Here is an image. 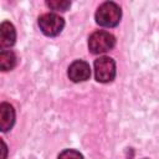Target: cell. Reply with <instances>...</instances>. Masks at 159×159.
Returning a JSON list of instances; mask_svg holds the SVG:
<instances>
[{
	"label": "cell",
	"mask_w": 159,
	"mask_h": 159,
	"mask_svg": "<svg viewBox=\"0 0 159 159\" xmlns=\"http://www.w3.org/2000/svg\"><path fill=\"white\" fill-rule=\"evenodd\" d=\"M16 65V56L12 51L2 50L0 52V67L2 71L12 70Z\"/></svg>",
	"instance_id": "obj_8"
},
{
	"label": "cell",
	"mask_w": 159,
	"mask_h": 159,
	"mask_svg": "<svg viewBox=\"0 0 159 159\" xmlns=\"http://www.w3.org/2000/svg\"><path fill=\"white\" fill-rule=\"evenodd\" d=\"M39 26L46 36H56L62 31L65 21L56 14H45L39 19Z\"/></svg>",
	"instance_id": "obj_4"
},
{
	"label": "cell",
	"mask_w": 159,
	"mask_h": 159,
	"mask_svg": "<svg viewBox=\"0 0 159 159\" xmlns=\"http://www.w3.org/2000/svg\"><path fill=\"white\" fill-rule=\"evenodd\" d=\"M116 45V39L107 31H96L88 39V48L92 53H103L112 50Z\"/></svg>",
	"instance_id": "obj_2"
},
{
	"label": "cell",
	"mask_w": 159,
	"mask_h": 159,
	"mask_svg": "<svg viewBox=\"0 0 159 159\" xmlns=\"http://www.w3.org/2000/svg\"><path fill=\"white\" fill-rule=\"evenodd\" d=\"M94 75L96 80L102 83H107L116 77V63L113 58L103 56L94 61Z\"/></svg>",
	"instance_id": "obj_3"
},
{
	"label": "cell",
	"mask_w": 159,
	"mask_h": 159,
	"mask_svg": "<svg viewBox=\"0 0 159 159\" xmlns=\"http://www.w3.org/2000/svg\"><path fill=\"white\" fill-rule=\"evenodd\" d=\"M120 16H122L120 7L113 1H107L98 7L96 12V21L101 26L114 27L119 24Z\"/></svg>",
	"instance_id": "obj_1"
},
{
	"label": "cell",
	"mask_w": 159,
	"mask_h": 159,
	"mask_svg": "<svg viewBox=\"0 0 159 159\" xmlns=\"http://www.w3.org/2000/svg\"><path fill=\"white\" fill-rule=\"evenodd\" d=\"M1 144H2V152H4V154H2V158L1 159H6V145H5V143H4V140H1Z\"/></svg>",
	"instance_id": "obj_11"
},
{
	"label": "cell",
	"mask_w": 159,
	"mask_h": 159,
	"mask_svg": "<svg viewBox=\"0 0 159 159\" xmlns=\"http://www.w3.org/2000/svg\"><path fill=\"white\" fill-rule=\"evenodd\" d=\"M68 77L73 82H83L91 77V67L87 62L78 60L70 65L68 67Z\"/></svg>",
	"instance_id": "obj_5"
},
{
	"label": "cell",
	"mask_w": 159,
	"mask_h": 159,
	"mask_svg": "<svg viewBox=\"0 0 159 159\" xmlns=\"http://www.w3.org/2000/svg\"><path fill=\"white\" fill-rule=\"evenodd\" d=\"M15 123V111L11 104L1 103L0 104V128L2 132H7L12 128Z\"/></svg>",
	"instance_id": "obj_6"
},
{
	"label": "cell",
	"mask_w": 159,
	"mask_h": 159,
	"mask_svg": "<svg viewBox=\"0 0 159 159\" xmlns=\"http://www.w3.org/2000/svg\"><path fill=\"white\" fill-rule=\"evenodd\" d=\"M46 5L56 11H66L71 6V2L67 0H47Z\"/></svg>",
	"instance_id": "obj_9"
},
{
	"label": "cell",
	"mask_w": 159,
	"mask_h": 159,
	"mask_svg": "<svg viewBox=\"0 0 159 159\" xmlns=\"http://www.w3.org/2000/svg\"><path fill=\"white\" fill-rule=\"evenodd\" d=\"M16 40V31L12 24L4 21L0 26V46L1 48L11 47Z\"/></svg>",
	"instance_id": "obj_7"
},
{
	"label": "cell",
	"mask_w": 159,
	"mask_h": 159,
	"mask_svg": "<svg viewBox=\"0 0 159 159\" xmlns=\"http://www.w3.org/2000/svg\"><path fill=\"white\" fill-rule=\"evenodd\" d=\"M58 159H83L82 154L77 150H73V149H66L63 150L60 155H58Z\"/></svg>",
	"instance_id": "obj_10"
}]
</instances>
